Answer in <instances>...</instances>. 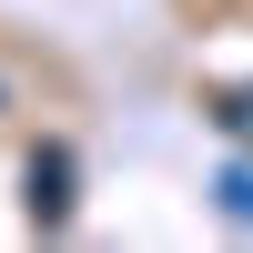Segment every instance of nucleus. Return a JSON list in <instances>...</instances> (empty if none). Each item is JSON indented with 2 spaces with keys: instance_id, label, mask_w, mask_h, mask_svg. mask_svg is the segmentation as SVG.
<instances>
[{
  "instance_id": "7ed1b4c3",
  "label": "nucleus",
  "mask_w": 253,
  "mask_h": 253,
  "mask_svg": "<svg viewBox=\"0 0 253 253\" xmlns=\"http://www.w3.org/2000/svg\"><path fill=\"white\" fill-rule=\"evenodd\" d=\"M213 122H223L233 142H253V91H223V101H213Z\"/></svg>"
},
{
  "instance_id": "f257e3e1",
  "label": "nucleus",
  "mask_w": 253,
  "mask_h": 253,
  "mask_svg": "<svg viewBox=\"0 0 253 253\" xmlns=\"http://www.w3.org/2000/svg\"><path fill=\"white\" fill-rule=\"evenodd\" d=\"M31 223H71V152L61 142L31 152Z\"/></svg>"
},
{
  "instance_id": "f03ea898",
  "label": "nucleus",
  "mask_w": 253,
  "mask_h": 253,
  "mask_svg": "<svg viewBox=\"0 0 253 253\" xmlns=\"http://www.w3.org/2000/svg\"><path fill=\"white\" fill-rule=\"evenodd\" d=\"M213 203H223V223H243V233H253V162H233V172L213 182Z\"/></svg>"
}]
</instances>
